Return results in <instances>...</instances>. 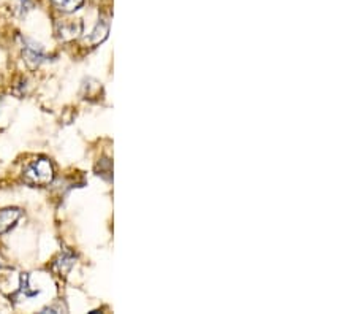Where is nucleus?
Segmentation results:
<instances>
[{
  "label": "nucleus",
  "mask_w": 356,
  "mask_h": 314,
  "mask_svg": "<svg viewBox=\"0 0 356 314\" xmlns=\"http://www.w3.org/2000/svg\"><path fill=\"white\" fill-rule=\"evenodd\" d=\"M22 178L27 185L48 186L54 180V165L49 159L38 157L26 165L22 170Z\"/></svg>",
  "instance_id": "1"
},
{
  "label": "nucleus",
  "mask_w": 356,
  "mask_h": 314,
  "mask_svg": "<svg viewBox=\"0 0 356 314\" xmlns=\"http://www.w3.org/2000/svg\"><path fill=\"white\" fill-rule=\"evenodd\" d=\"M83 32L81 19H59L56 22V33L57 37L64 42L76 38Z\"/></svg>",
  "instance_id": "2"
},
{
  "label": "nucleus",
  "mask_w": 356,
  "mask_h": 314,
  "mask_svg": "<svg viewBox=\"0 0 356 314\" xmlns=\"http://www.w3.org/2000/svg\"><path fill=\"white\" fill-rule=\"evenodd\" d=\"M22 53H24V59L27 62V65L32 68L38 67L46 57L42 45H38L37 42H33V40H31V38L24 40V48H22Z\"/></svg>",
  "instance_id": "3"
},
{
  "label": "nucleus",
  "mask_w": 356,
  "mask_h": 314,
  "mask_svg": "<svg viewBox=\"0 0 356 314\" xmlns=\"http://www.w3.org/2000/svg\"><path fill=\"white\" fill-rule=\"evenodd\" d=\"M22 211L19 208H3L0 210V235L8 233L18 221L21 219Z\"/></svg>",
  "instance_id": "4"
},
{
  "label": "nucleus",
  "mask_w": 356,
  "mask_h": 314,
  "mask_svg": "<svg viewBox=\"0 0 356 314\" xmlns=\"http://www.w3.org/2000/svg\"><path fill=\"white\" fill-rule=\"evenodd\" d=\"M108 33H110V22H108L106 19H100V22L97 24V27L94 29V32H92L90 37H89L90 45H99L102 42H105Z\"/></svg>",
  "instance_id": "5"
},
{
  "label": "nucleus",
  "mask_w": 356,
  "mask_h": 314,
  "mask_svg": "<svg viewBox=\"0 0 356 314\" xmlns=\"http://www.w3.org/2000/svg\"><path fill=\"white\" fill-rule=\"evenodd\" d=\"M54 7L62 13H73L84 5V0H51Z\"/></svg>",
  "instance_id": "6"
},
{
  "label": "nucleus",
  "mask_w": 356,
  "mask_h": 314,
  "mask_svg": "<svg viewBox=\"0 0 356 314\" xmlns=\"http://www.w3.org/2000/svg\"><path fill=\"white\" fill-rule=\"evenodd\" d=\"M73 264H74L73 256L65 253V254L60 256L59 260L54 262V267L53 268H54L57 273H60V275H65V273H68V270H70V268L73 267Z\"/></svg>",
  "instance_id": "7"
},
{
  "label": "nucleus",
  "mask_w": 356,
  "mask_h": 314,
  "mask_svg": "<svg viewBox=\"0 0 356 314\" xmlns=\"http://www.w3.org/2000/svg\"><path fill=\"white\" fill-rule=\"evenodd\" d=\"M21 292L24 294V297L38 295V290H31V285H29V275H26V273L21 275Z\"/></svg>",
  "instance_id": "8"
},
{
  "label": "nucleus",
  "mask_w": 356,
  "mask_h": 314,
  "mask_svg": "<svg viewBox=\"0 0 356 314\" xmlns=\"http://www.w3.org/2000/svg\"><path fill=\"white\" fill-rule=\"evenodd\" d=\"M18 2V10L21 15H26L27 11L32 10V2L31 0H16Z\"/></svg>",
  "instance_id": "9"
},
{
  "label": "nucleus",
  "mask_w": 356,
  "mask_h": 314,
  "mask_svg": "<svg viewBox=\"0 0 356 314\" xmlns=\"http://www.w3.org/2000/svg\"><path fill=\"white\" fill-rule=\"evenodd\" d=\"M0 107H2V99H0Z\"/></svg>",
  "instance_id": "10"
}]
</instances>
